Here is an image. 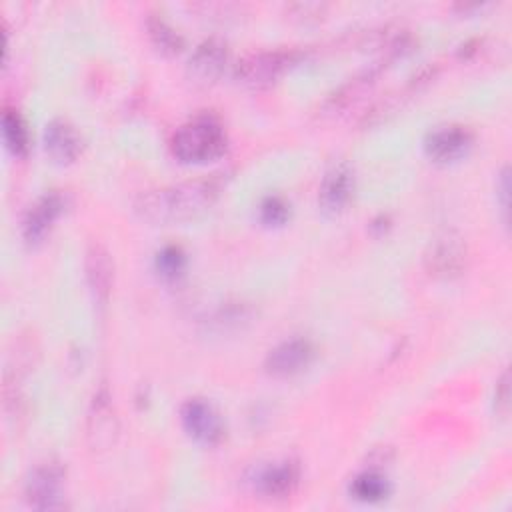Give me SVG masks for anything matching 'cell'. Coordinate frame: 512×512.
I'll return each instance as SVG.
<instances>
[{"instance_id": "obj_1", "label": "cell", "mask_w": 512, "mask_h": 512, "mask_svg": "<svg viewBox=\"0 0 512 512\" xmlns=\"http://www.w3.org/2000/svg\"><path fill=\"white\" fill-rule=\"evenodd\" d=\"M224 176L226 174L220 172L206 178L146 190L134 200V212L142 220L160 226L190 220L218 200L226 184Z\"/></svg>"}, {"instance_id": "obj_2", "label": "cell", "mask_w": 512, "mask_h": 512, "mask_svg": "<svg viewBox=\"0 0 512 512\" xmlns=\"http://www.w3.org/2000/svg\"><path fill=\"white\" fill-rule=\"evenodd\" d=\"M226 150V134L212 116H198L180 126L172 138V152L184 164L216 160Z\"/></svg>"}, {"instance_id": "obj_3", "label": "cell", "mask_w": 512, "mask_h": 512, "mask_svg": "<svg viewBox=\"0 0 512 512\" xmlns=\"http://www.w3.org/2000/svg\"><path fill=\"white\" fill-rule=\"evenodd\" d=\"M298 60L300 52L296 50H258L236 64L234 78L248 88H266L278 82Z\"/></svg>"}, {"instance_id": "obj_4", "label": "cell", "mask_w": 512, "mask_h": 512, "mask_svg": "<svg viewBox=\"0 0 512 512\" xmlns=\"http://www.w3.org/2000/svg\"><path fill=\"white\" fill-rule=\"evenodd\" d=\"M424 262L432 276H438V278L460 276L468 264L466 240L454 230H444L436 234L426 250Z\"/></svg>"}, {"instance_id": "obj_5", "label": "cell", "mask_w": 512, "mask_h": 512, "mask_svg": "<svg viewBox=\"0 0 512 512\" xmlns=\"http://www.w3.org/2000/svg\"><path fill=\"white\" fill-rule=\"evenodd\" d=\"M64 480L66 472L56 462H44L36 466L26 480V498L32 508L58 510L64 508Z\"/></svg>"}, {"instance_id": "obj_6", "label": "cell", "mask_w": 512, "mask_h": 512, "mask_svg": "<svg viewBox=\"0 0 512 512\" xmlns=\"http://www.w3.org/2000/svg\"><path fill=\"white\" fill-rule=\"evenodd\" d=\"M120 434L118 416L112 398L106 388L98 390L92 398L88 418H86V438L92 450H110Z\"/></svg>"}, {"instance_id": "obj_7", "label": "cell", "mask_w": 512, "mask_h": 512, "mask_svg": "<svg viewBox=\"0 0 512 512\" xmlns=\"http://www.w3.org/2000/svg\"><path fill=\"white\" fill-rule=\"evenodd\" d=\"M228 46L220 38H208L196 46L186 64V76L194 86H212L224 74Z\"/></svg>"}, {"instance_id": "obj_8", "label": "cell", "mask_w": 512, "mask_h": 512, "mask_svg": "<svg viewBox=\"0 0 512 512\" xmlns=\"http://www.w3.org/2000/svg\"><path fill=\"white\" fill-rule=\"evenodd\" d=\"M180 420L188 436L200 444L212 446L218 444L224 436V422L218 410L202 398L186 400L180 408Z\"/></svg>"}, {"instance_id": "obj_9", "label": "cell", "mask_w": 512, "mask_h": 512, "mask_svg": "<svg viewBox=\"0 0 512 512\" xmlns=\"http://www.w3.org/2000/svg\"><path fill=\"white\" fill-rule=\"evenodd\" d=\"M474 134L470 128L460 124H448L434 128L426 140L424 150L436 162H454L468 154L472 148Z\"/></svg>"}, {"instance_id": "obj_10", "label": "cell", "mask_w": 512, "mask_h": 512, "mask_svg": "<svg viewBox=\"0 0 512 512\" xmlns=\"http://www.w3.org/2000/svg\"><path fill=\"white\" fill-rule=\"evenodd\" d=\"M354 192V172L348 164H334L322 178L318 190V206L326 216L340 214Z\"/></svg>"}, {"instance_id": "obj_11", "label": "cell", "mask_w": 512, "mask_h": 512, "mask_svg": "<svg viewBox=\"0 0 512 512\" xmlns=\"http://www.w3.org/2000/svg\"><path fill=\"white\" fill-rule=\"evenodd\" d=\"M310 360H312V344L304 338H290L280 342L268 352L264 366L268 374L286 378L304 370L310 364Z\"/></svg>"}, {"instance_id": "obj_12", "label": "cell", "mask_w": 512, "mask_h": 512, "mask_svg": "<svg viewBox=\"0 0 512 512\" xmlns=\"http://www.w3.org/2000/svg\"><path fill=\"white\" fill-rule=\"evenodd\" d=\"M388 60H378L372 66H368L364 72H360L358 76L350 78L346 84H342L332 96H328L322 104V114L326 116H338L344 110H348L350 106H354L374 84L376 78L380 76V72L384 70Z\"/></svg>"}, {"instance_id": "obj_13", "label": "cell", "mask_w": 512, "mask_h": 512, "mask_svg": "<svg viewBox=\"0 0 512 512\" xmlns=\"http://www.w3.org/2000/svg\"><path fill=\"white\" fill-rule=\"evenodd\" d=\"M64 204L66 202L60 192H46L44 196H40L24 216V224H22L24 238L30 244L40 242L50 232L56 218L62 214Z\"/></svg>"}, {"instance_id": "obj_14", "label": "cell", "mask_w": 512, "mask_h": 512, "mask_svg": "<svg viewBox=\"0 0 512 512\" xmlns=\"http://www.w3.org/2000/svg\"><path fill=\"white\" fill-rule=\"evenodd\" d=\"M300 466L294 460L272 462L254 476V488L266 498H286L298 486Z\"/></svg>"}, {"instance_id": "obj_15", "label": "cell", "mask_w": 512, "mask_h": 512, "mask_svg": "<svg viewBox=\"0 0 512 512\" xmlns=\"http://www.w3.org/2000/svg\"><path fill=\"white\" fill-rule=\"evenodd\" d=\"M84 270H86V282L90 286V292L98 304H104L110 296V288L114 282V262L110 258V252L100 244L92 242L86 250L84 258Z\"/></svg>"}, {"instance_id": "obj_16", "label": "cell", "mask_w": 512, "mask_h": 512, "mask_svg": "<svg viewBox=\"0 0 512 512\" xmlns=\"http://www.w3.org/2000/svg\"><path fill=\"white\" fill-rule=\"evenodd\" d=\"M44 148L54 162L70 164L82 152V138L70 122L56 118L46 124Z\"/></svg>"}, {"instance_id": "obj_17", "label": "cell", "mask_w": 512, "mask_h": 512, "mask_svg": "<svg viewBox=\"0 0 512 512\" xmlns=\"http://www.w3.org/2000/svg\"><path fill=\"white\" fill-rule=\"evenodd\" d=\"M2 136L4 142L8 146V150L14 156H26L30 150V134H28V126L24 122V118L12 110L6 108L2 114Z\"/></svg>"}, {"instance_id": "obj_18", "label": "cell", "mask_w": 512, "mask_h": 512, "mask_svg": "<svg viewBox=\"0 0 512 512\" xmlns=\"http://www.w3.org/2000/svg\"><path fill=\"white\" fill-rule=\"evenodd\" d=\"M146 30H148V36L152 40V44L162 52V54H168V56H174L178 54L182 48H184V40L182 36L178 34V30H174L164 18L160 16H150L146 20Z\"/></svg>"}, {"instance_id": "obj_19", "label": "cell", "mask_w": 512, "mask_h": 512, "mask_svg": "<svg viewBox=\"0 0 512 512\" xmlns=\"http://www.w3.org/2000/svg\"><path fill=\"white\" fill-rule=\"evenodd\" d=\"M350 494L360 502H378L388 494V480L376 470H366L352 480Z\"/></svg>"}, {"instance_id": "obj_20", "label": "cell", "mask_w": 512, "mask_h": 512, "mask_svg": "<svg viewBox=\"0 0 512 512\" xmlns=\"http://www.w3.org/2000/svg\"><path fill=\"white\" fill-rule=\"evenodd\" d=\"M186 258L178 246H166L156 256V268L164 278H176L184 270Z\"/></svg>"}, {"instance_id": "obj_21", "label": "cell", "mask_w": 512, "mask_h": 512, "mask_svg": "<svg viewBox=\"0 0 512 512\" xmlns=\"http://www.w3.org/2000/svg\"><path fill=\"white\" fill-rule=\"evenodd\" d=\"M288 218V204L278 196H268L260 206V220L268 226H280Z\"/></svg>"}, {"instance_id": "obj_22", "label": "cell", "mask_w": 512, "mask_h": 512, "mask_svg": "<svg viewBox=\"0 0 512 512\" xmlns=\"http://www.w3.org/2000/svg\"><path fill=\"white\" fill-rule=\"evenodd\" d=\"M326 8L328 6L320 4V2H296V4L288 6V14L292 18L310 22V20H320L326 14Z\"/></svg>"}, {"instance_id": "obj_23", "label": "cell", "mask_w": 512, "mask_h": 512, "mask_svg": "<svg viewBox=\"0 0 512 512\" xmlns=\"http://www.w3.org/2000/svg\"><path fill=\"white\" fill-rule=\"evenodd\" d=\"M194 8L202 10V14H208V16H238L242 12V6H238V4H224V2H218V4H198Z\"/></svg>"}, {"instance_id": "obj_24", "label": "cell", "mask_w": 512, "mask_h": 512, "mask_svg": "<svg viewBox=\"0 0 512 512\" xmlns=\"http://www.w3.org/2000/svg\"><path fill=\"white\" fill-rule=\"evenodd\" d=\"M496 410L500 414H506V410H508V372L502 374V378L496 386Z\"/></svg>"}, {"instance_id": "obj_25", "label": "cell", "mask_w": 512, "mask_h": 512, "mask_svg": "<svg viewBox=\"0 0 512 512\" xmlns=\"http://www.w3.org/2000/svg\"><path fill=\"white\" fill-rule=\"evenodd\" d=\"M500 186H498V194H500V202H502V208L506 210V206H508V170L504 168L502 172H500Z\"/></svg>"}]
</instances>
